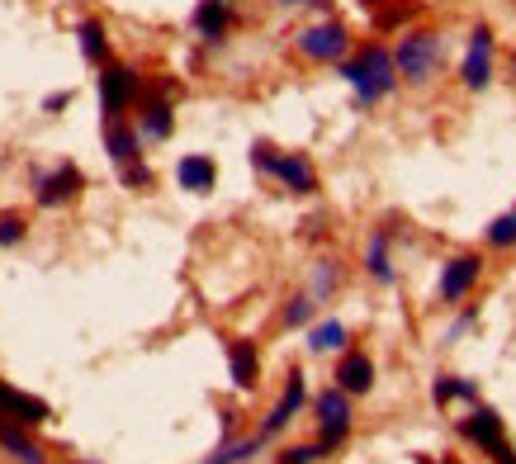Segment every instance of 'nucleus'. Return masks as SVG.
Wrapping results in <instances>:
<instances>
[{"instance_id": "obj_1", "label": "nucleus", "mask_w": 516, "mask_h": 464, "mask_svg": "<svg viewBox=\"0 0 516 464\" xmlns=\"http://www.w3.org/2000/svg\"><path fill=\"white\" fill-rule=\"evenodd\" d=\"M341 76L356 86L360 105H374V100H384V95L393 90L398 67H393V53H384V48H365L356 62H346V67H341Z\"/></svg>"}, {"instance_id": "obj_2", "label": "nucleus", "mask_w": 516, "mask_h": 464, "mask_svg": "<svg viewBox=\"0 0 516 464\" xmlns=\"http://www.w3.org/2000/svg\"><path fill=\"white\" fill-rule=\"evenodd\" d=\"M251 161H256V171H270L289 195H313V185H318L308 157H299V152H275L270 143H256L251 147Z\"/></svg>"}, {"instance_id": "obj_3", "label": "nucleus", "mask_w": 516, "mask_h": 464, "mask_svg": "<svg viewBox=\"0 0 516 464\" xmlns=\"http://www.w3.org/2000/svg\"><path fill=\"white\" fill-rule=\"evenodd\" d=\"M436 62H441V38L436 34H408L393 53V67L408 76L412 86H422L436 76Z\"/></svg>"}, {"instance_id": "obj_4", "label": "nucleus", "mask_w": 516, "mask_h": 464, "mask_svg": "<svg viewBox=\"0 0 516 464\" xmlns=\"http://www.w3.org/2000/svg\"><path fill=\"white\" fill-rule=\"evenodd\" d=\"M86 190V176L76 171L72 161H62L57 171H48V176H38L34 185V199L43 204V209H57V204H72L76 195Z\"/></svg>"}, {"instance_id": "obj_5", "label": "nucleus", "mask_w": 516, "mask_h": 464, "mask_svg": "<svg viewBox=\"0 0 516 464\" xmlns=\"http://www.w3.org/2000/svg\"><path fill=\"white\" fill-rule=\"evenodd\" d=\"M346 48H351V34L341 24H313L299 34V53L313 57V62H341Z\"/></svg>"}, {"instance_id": "obj_6", "label": "nucleus", "mask_w": 516, "mask_h": 464, "mask_svg": "<svg viewBox=\"0 0 516 464\" xmlns=\"http://www.w3.org/2000/svg\"><path fill=\"white\" fill-rule=\"evenodd\" d=\"M318 427H322V450H332L346 441V431H351V403H346V393L332 389L318 398Z\"/></svg>"}, {"instance_id": "obj_7", "label": "nucleus", "mask_w": 516, "mask_h": 464, "mask_svg": "<svg viewBox=\"0 0 516 464\" xmlns=\"http://www.w3.org/2000/svg\"><path fill=\"white\" fill-rule=\"evenodd\" d=\"M133 100H138V72L133 67H105V76H100V105H105L109 119H119Z\"/></svg>"}, {"instance_id": "obj_8", "label": "nucleus", "mask_w": 516, "mask_h": 464, "mask_svg": "<svg viewBox=\"0 0 516 464\" xmlns=\"http://www.w3.org/2000/svg\"><path fill=\"white\" fill-rule=\"evenodd\" d=\"M488 81H493V34H488V29H474L469 53H464V86L483 90Z\"/></svg>"}, {"instance_id": "obj_9", "label": "nucleus", "mask_w": 516, "mask_h": 464, "mask_svg": "<svg viewBox=\"0 0 516 464\" xmlns=\"http://www.w3.org/2000/svg\"><path fill=\"white\" fill-rule=\"evenodd\" d=\"M0 417H10L19 427H38V422H48V403L34 398V393H19L10 384H0Z\"/></svg>"}, {"instance_id": "obj_10", "label": "nucleus", "mask_w": 516, "mask_h": 464, "mask_svg": "<svg viewBox=\"0 0 516 464\" xmlns=\"http://www.w3.org/2000/svg\"><path fill=\"white\" fill-rule=\"evenodd\" d=\"M464 436H469V441H474V446H483V450H493V455H498L502 446H507V441H502V417L493 408H479L474 412V417H469V422H464Z\"/></svg>"}, {"instance_id": "obj_11", "label": "nucleus", "mask_w": 516, "mask_h": 464, "mask_svg": "<svg viewBox=\"0 0 516 464\" xmlns=\"http://www.w3.org/2000/svg\"><path fill=\"white\" fill-rule=\"evenodd\" d=\"M176 180H180V190H190V195H209L218 180V166L209 157H180Z\"/></svg>"}, {"instance_id": "obj_12", "label": "nucleus", "mask_w": 516, "mask_h": 464, "mask_svg": "<svg viewBox=\"0 0 516 464\" xmlns=\"http://www.w3.org/2000/svg\"><path fill=\"white\" fill-rule=\"evenodd\" d=\"M337 384H341V393H370L374 365L360 356V351H346V356H341V365H337Z\"/></svg>"}, {"instance_id": "obj_13", "label": "nucleus", "mask_w": 516, "mask_h": 464, "mask_svg": "<svg viewBox=\"0 0 516 464\" xmlns=\"http://www.w3.org/2000/svg\"><path fill=\"white\" fill-rule=\"evenodd\" d=\"M105 147H109V157H114V166L124 171V166H133V161H138V147H143V138H138V133H133L128 124H119V119H109Z\"/></svg>"}, {"instance_id": "obj_14", "label": "nucleus", "mask_w": 516, "mask_h": 464, "mask_svg": "<svg viewBox=\"0 0 516 464\" xmlns=\"http://www.w3.org/2000/svg\"><path fill=\"white\" fill-rule=\"evenodd\" d=\"M479 256H460V261H450V270H445L441 280V294L445 299H464L469 289H474V280H479Z\"/></svg>"}, {"instance_id": "obj_15", "label": "nucleus", "mask_w": 516, "mask_h": 464, "mask_svg": "<svg viewBox=\"0 0 516 464\" xmlns=\"http://www.w3.org/2000/svg\"><path fill=\"white\" fill-rule=\"evenodd\" d=\"M299 403H303V375H289V389H285V398L275 403V412L266 417V427H261V436H275V431L285 427L289 417L299 412Z\"/></svg>"}, {"instance_id": "obj_16", "label": "nucleus", "mask_w": 516, "mask_h": 464, "mask_svg": "<svg viewBox=\"0 0 516 464\" xmlns=\"http://www.w3.org/2000/svg\"><path fill=\"white\" fill-rule=\"evenodd\" d=\"M171 128H176V119H171V105L166 100H147V109H143V133L138 138H152V143H161V138H171Z\"/></svg>"}, {"instance_id": "obj_17", "label": "nucleus", "mask_w": 516, "mask_h": 464, "mask_svg": "<svg viewBox=\"0 0 516 464\" xmlns=\"http://www.w3.org/2000/svg\"><path fill=\"white\" fill-rule=\"evenodd\" d=\"M228 0H204V5H199L195 10V29L204 38H223L228 34Z\"/></svg>"}, {"instance_id": "obj_18", "label": "nucleus", "mask_w": 516, "mask_h": 464, "mask_svg": "<svg viewBox=\"0 0 516 464\" xmlns=\"http://www.w3.org/2000/svg\"><path fill=\"white\" fill-rule=\"evenodd\" d=\"M228 365H232V384H237V389H251V384H256V351H251V341H232Z\"/></svg>"}, {"instance_id": "obj_19", "label": "nucleus", "mask_w": 516, "mask_h": 464, "mask_svg": "<svg viewBox=\"0 0 516 464\" xmlns=\"http://www.w3.org/2000/svg\"><path fill=\"white\" fill-rule=\"evenodd\" d=\"M266 446V436H247V441H223L218 446V455H209L204 464H242V460H251L256 450Z\"/></svg>"}, {"instance_id": "obj_20", "label": "nucleus", "mask_w": 516, "mask_h": 464, "mask_svg": "<svg viewBox=\"0 0 516 464\" xmlns=\"http://www.w3.org/2000/svg\"><path fill=\"white\" fill-rule=\"evenodd\" d=\"M0 446L10 450V455H19L24 464H43V450H38L29 436H19V427H5V422H0Z\"/></svg>"}, {"instance_id": "obj_21", "label": "nucleus", "mask_w": 516, "mask_h": 464, "mask_svg": "<svg viewBox=\"0 0 516 464\" xmlns=\"http://www.w3.org/2000/svg\"><path fill=\"white\" fill-rule=\"evenodd\" d=\"M76 38H81V53L90 57V62H105L109 57V43H105V29L95 24V19H86L81 29H76Z\"/></svg>"}, {"instance_id": "obj_22", "label": "nucleus", "mask_w": 516, "mask_h": 464, "mask_svg": "<svg viewBox=\"0 0 516 464\" xmlns=\"http://www.w3.org/2000/svg\"><path fill=\"white\" fill-rule=\"evenodd\" d=\"M370 275L379 285H389L393 280V266H389V237L384 232H374L370 237Z\"/></svg>"}, {"instance_id": "obj_23", "label": "nucleus", "mask_w": 516, "mask_h": 464, "mask_svg": "<svg viewBox=\"0 0 516 464\" xmlns=\"http://www.w3.org/2000/svg\"><path fill=\"white\" fill-rule=\"evenodd\" d=\"M308 346H313V351H341V346H346V327H341V322H318V327L308 332Z\"/></svg>"}, {"instance_id": "obj_24", "label": "nucleus", "mask_w": 516, "mask_h": 464, "mask_svg": "<svg viewBox=\"0 0 516 464\" xmlns=\"http://www.w3.org/2000/svg\"><path fill=\"white\" fill-rule=\"evenodd\" d=\"M431 398H436V403H445V398H474V384H469V379H436V384H431Z\"/></svg>"}, {"instance_id": "obj_25", "label": "nucleus", "mask_w": 516, "mask_h": 464, "mask_svg": "<svg viewBox=\"0 0 516 464\" xmlns=\"http://www.w3.org/2000/svg\"><path fill=\"white\" fill-rule=\"evenodd\" d=\"M488 242H493V247H512L516 242V214H502L498 223L488 228Z\"/></svg>"}, {"instance_id": "obj_26", "label": "nucleus", "mask_w": 516, "mask_h": 464, "mask_svg": "<svg viewBox=\"0 0 516 464\" xmlns=\"http://www.w3.org/2000/svg\"><path fill=\"white\" fill-rule=\"evenodd\" d=\"M332 289H337V266H332V261H322L318 270H313V299H327V294H332Z\"/></svg>"}, {"instance_id": "obj_27", "label": "nucleus", "mask_w": 516, "mask_h": 464, "mask_svg": "<svg viewBox=\"0 0 516 464\" xmlns=\"http://www.w3.org/2000/svg\"><path fill=\"white\" fill-rule=\"evenodd\" d=\"M308 318H313V294H299V299L285 308V327H303Z\"/></svg>"}, {"instance_id": "obj_28", "label": "nucleus", "mask_w": 516, "mask_h": 464, "mask_svg": "<svg viewBox=\"0 0 516 464\" xmlns=\"http://www.w3.org/2000/svg\"><path fill=\"white\" fill-rule=\"evenodd\" d=\"M19 237H24V218L5 214V218H0V247H15Z\"/></svg>"}, {"instance_id": "obj_29", "label": "nucleus", "mask_w": 516, "mask_h": 464, "mask_svg": "<svg viewBox=\"0 0 516 464\" xmlns=\"http://www.w3.org/2000/svg\"><path fill=\"white\" fill-rule=\"evenodd\" d=\"M318 455H322V446H294V450L280 455V464H313Z\"/></svg>"}, {"instance_id": "obj_30", "label": "nucleus", "mask_w": 516, "mask_h": 464, "mask_svg": "<svg viewBox=\"0 0 516 464\" xmlns=\"http://www.w3.org/2000/svg\"><path fill=\"white\" fill-rule=\"evenodd\" d=\"M412 15V5H398V10H384L379 15V29H393V24H403V19Z\"/></svg>"}, {"instance_id": "obj_31", "label": "nucleus", "mask_w": 516, "mask_h": 464, "mask_svg": "<svg viewBox=\"0 0 516 464\" xmlns=\"http://www.w3.org/2000/svg\"><path fill=\"white\" fill-rule=\"evenodd\" d=\"M124 180H128V185H147V180H152V171H147L143 161H133V166H124Z\"/></svg>"}, {"instance_id": "obj_32", "label": "nucleus", "mask_w": 516, "mask_h": 464, "mask_svg": "<svg viewBox=\"0 0 516 464\" xmlns=\"http://www.w3.org/2000/svg\"><path fill=\"white\" fill-rule=\"evenodd\" d=\"M72 105V95H67V90H62V95H48V100H43V109H48V114H57V109H67Z\"/></svg>"}, {"instance_id": "obj_33", "label": "nucleus", "mask_w": 516, "mask_h": 464, "mask_svg": "<svg viewBox=\"0 0 516 464\" xmlns=\"http://www.w3.org/2000/svg\"><path fill=\"white\" fill-rule=\"evenodd\" d=\"M280 5H327V0H280Z\"/></svg>"}, {"instance_id": "obj_34", "label": "nucleus", "mask_w": 516, "mask_h": 464, "mask_svg": "<svg viewBox=\"0 0 516 464\" xmlns=\"http://www.w3.org/2000/svg\"><path fill=\"white\" fill-rule=\"evenodd\" d=\"M370 5H379V0H370Z\"/></svg>"}, {"instance_id": "obj_35", "label": "nucleus", "mask_w": 516, "mask_h": 464, "mask_svg": "<svg viewBox=\"0 0 516 464\" xmlns=\"http://www.w3.org/2000/svg\"><path fill=\"white\" fill-rule=\"evenodd\" d=\"M512 214H516V209H512Z\"/></svg>"}]
</instances>
